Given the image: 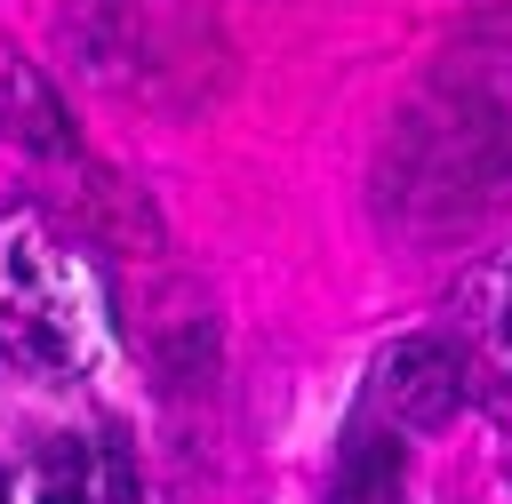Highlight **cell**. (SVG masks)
Returning <instances> with one entry per match:
<instances>
[{"label": "cell", "instance_id": "6da1fadb", "mask_svg": "<svg viewBox=\"0 0 512 504\" xmlns=\"http://www.w3.org/2000/svg\"><path fill=\"white\" fill-rule=\"evenodd\" d=\"M112 344L96 264L32 208L0 216V352L32 376H80Z\"/></svg>", "mask_w": 512, "mask_h": 504}, {"label": "cell", "instance_id": "7a4b0ae2", "mask_svg": "<svg viewBox=\"0 0 512 504\" xmlns=\"http://www.w3.org/2000/svg\"><path fill=\"white\" fill-rule=\"evenodd\" d=\"M376 408L392 416V424H408V432H432V424H448L456 416V400H464V360L448 352V344H432V336H408V344H392L384 360H376Z\"/></svg>", "mask_w": 512, "mask_h": 504}, {"label": "cell", "instance_id": "3957f363", "mask_svg": "<svg viewBox=\"0 0 512 504\" xmlns=\"http://www.w3.org/2000/svg\"><path fill=\"white\" fill-rule=\"evenodd\" d=\"M32 504H144L136 488V456L112 432H72L48 448L40 464V496Z\"/></svg>", "mask_w": 512, "mask_h": 504}, {"label": "cell", "instance_id": "277c9868", "mask_svg": "<svg viewBox=\"0 0 512 504\" xmlns=\"http://www.w3.org/2000/svg\"><path fill=\"white\" fill-rule=\"evenodd\" d=\"M408 496V472H400V440L392 424H352L344 432V456H336V504H400Z\"/></svg>", "mask_w": 512, "mask_h": 504}, {"label": "cell", "instance_id": "5b68a950", "mask_svg": "<svg viewBox=\"0 0 512 504\" xmlns=\"http://www.w3.org/2000/svg\"><path fill=\"white\" fill-rule=\"evenodd\" d=\"M0 504H8V472H0Z\"/></svg>", "mask_w": 512, "mask_h": 504}]
</instances>
